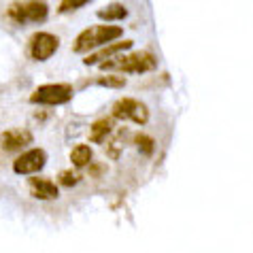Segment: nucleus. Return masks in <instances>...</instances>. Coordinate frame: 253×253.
Returning <instances> with one entry per match:
<instances>
[{
  "instance_id": "423d86ee",
  "label": "nucleus",
  "mask_w": 253,
  "mask_h": 253,
  "mask_svg": "<svg viewBox=\"0 0 253 253\" xmlns=\"http://www.w3.org/2000/svg\"><path fill=\"white\" fill-rule=\"evenodd\" d=\"M58 47H60V41H58L55 34H51V32H37V34H32L28 53H30V58H34V60L45 62V60L51 58L55 51H58Z\"/></svg>"
},
{
  "instance_id": "0eeeda50",
  "label": "nucleus",
  "mask_w": 253,
  "mask_h": 253,
  "mask_svg": "<svg viewBox=\"0 0 253 253\" xmlns=\"http://www.w3.org/2000/svg\"><path fill=\"white\" fill-rule=\"evenodd\" d=\"M45 162H47V156L43 149H30V151H24L13 162V170L17 174H32V172L43 170Z\"/></svg>"
},
{
  "instance_id": "39448f33",
  "label": "nucleus",
  "mask_w": 253,
  "mask_h": 253,
  "mask_svg": "<svg viewBox=\"0 0 253 253\" xmlns=\"http://www.w3.org/2000/svg\"><path fill=\"white\" fill-rule=\"evenodd\" d=\"M113 117L130 119V122L143 126V124L149 122V109H147L140 100H134V98H122V100L115 102V107H113Z\"/></svg>"
},
{
  "instance_id": "20e7f679",
  "label": "nucleus",
  "mask_w": 253,
  "mask_h": 253,
  "mask_svg": "<svg viewBox=\"0 0 253 253\" xmlns=\"http://www.w3.org/2000/svg\"><path fill=\"white\" fill-rule=\"evenodd\" d=\"M49 15L45 2H15L9 6V17L19 24H41Z\"/></svg>"
},
{
  "instance_id": "6e6552de",
  "label": "nucleus",
  "mask_w": 253,
  "mask_h": 253,
  "mask_svg": "<svg viewBox=\"0 0 253 253\" xmlns=\"http://www.w3.org/2000/svg\"><path fill=\"white\" fill-rule=\"evenodd\" d=\"M32 143V134L24 128H15V130H6L2 136H0V147L9 153L22 151L24 147H28Z\"/></svg>"
},
{
  "instance_id": "7ed1b4c3",
  "label": "nucleus",
  "mask_w": 253,
  "mask_h": 253,
  "mask_svg": "<svg viewBox=\"0 0 253 253\" xmlns=\"http://www.w3.org/2000/svg\"><path fill=\"white\" fill-rule=\"evenodd\" d=\"M70 98H73V87L68 83H49V85H41L32 94L30 102L43 104V107H60V104L68 102Z\"/></svg>"
},
{
  "instance_id": "f257e3e1",
  "label": "nucleus",
  "mask_w": 253,
  "mask_h": 253,
  "mask_svg": "<svg viewBox=\"0 0 253 253\" xmlns=\"http://www.w3.org/2000/svg\"><path fill=\"white\" fill-rule=\"evenodd\" d=\"M156 55L151 51H134V53H124L117 58H111L107 62H102L100 68L102 70H119V73H134V75H143V73H151L156 68Z\"/></svg>"
},
{
  "instance_id": "f03ea898",
  "label": "nucleus",
  "mask_w": 253,
  "mask_h": 253,
  "mask_svg": "<svg viewBox=\"0 0 253 253\" xmlns=\"http://www.w3.org/2000/svg\"><path fill=\"white\" fill-rule=\"evenodd\" d=\"M124 34V30L119 26L113 24H104V26H89L85 28L79 37L75 39L73 49L77 53H87L89 49H96V47H102L111 43V41H117L119 37Z\"/></svg>"
},
{
  "instance_id": "2eb2a0df",
  "label": "nucleus",
  "mask_w": 253,
  "mask_h": 253,
  "mask_svg": "<svg viewBox=\"0 0 253 253\" xmlns=\"http://www.w3.org/2000/svg\"><path fill=\"white\" fill-rule=\"evenodd\" d=\"M124 83H126V79L119 75H109V77H100V79H98V85H104V87H122Z\"/></svg>"
},
{
  "instance_id": "9b49d317",
  "label": "nucleus",
  "mask_w": 253,
  "mask_h": 253,
  "mask_svg": "<svg viewBox=\"0 0 253 253\" xmlns=\"http://www.w3.org/2000/svg\"><path fill=\"white\" fill-rule=\"evenodd\" d=\"M115 128V122L111 117H104V119H98V122L92 124V130H89V138L92 143H104L109 138V134L113 132Z\"/></svg>"
},
{
  "instance_id": "9d476101",
  "label": "nucleus",
  "mask_w": 253,
  "mask_h": 253,
  "mask_svg": "<svg viewBox=\"0 0 253 253\" xmlns=\"http://www.w3.org/2000/svg\"><path fill=\"white\" fill-rule=\"evenodd\" d=\"M130 47H132V41H119V43H115V45L100 49V51L94 53V55H87L85 64H98V62H107L109 58H113V55L122 53V51H126V49H130Z\"/></svg>"
},
{
  "instance_id": "1a4fd4ad",
  "label": "nucleus",
  "mask_w": 253,
  "mask_h": 253,
  "mask_svg": "<svg viewBox=\"0 0 253 253\" xmlns=\"http://www.w3.org/2000/svg\"><path fill=\"white\" fill-rule=\"evenodd\" d=\"M30 194L34 196V198H39V200H53V198H58L60 189H58V185H55L53 181L32 177L30 179Z\"/></svg>"
},
{
  "instance_id": "4468645a",
  "label": "nucleus",
  "mask_w": 253,
  "mask_h": 253,
  "mask_svg": "<svg viewBox=\"0 0 253 253\" xmlns=\"http://www.w3.org/2000/svg\"><path fill=\"white\" fill-rule=\"evenodd\" d=\"M134 143H136L138 151L143 153V156H151V151H153V138H151V136H147V134H136V136H134Z\"/></svg>"
},
{
  "instance_id": "f3484780",
  "label": "nucleus",
  "mask_w": 253,
  "mask_h": 253,
  "mask_svg": "<svg viewBox=\"0 0 253 253\" xmlns=\"http://www.w3.org/2000/svg\"><path fill=\"white\" fill-rule=\"evenodd\" d=\"M87 0H68V2H62L60 4V11L62 13H68V11H75V9H81V6H85Z\"/></svg>"
},
{
  "instance_id": "ddd939ff",
  "label": "nucleus",
  "mask_w": 253,
  "mask_h": 253,
  "mask_svg": "<svg viewBox=\"0 0 253 253\" xmlns=\"http://www.w3.org/2000/svg\"><path fill=\"white\" fill-rule=\"evenodd\" d=\"M70 162H73V166H77V168L87 166L89 162H92V149H89L87 145H77L75 149L70 151Z\"/></svg>"
},
{
  "instance_id": "f8f14e48",
  "label": "nucleus",
  "mask_w": 253,
  "mask_h": 253,
  "mask_svg": "<svg viewBox=\"0 0 253 253\" xmlns=\"http://www.w3.org/2000/svg\"><path fill=\"white\" fill-rule=\"evenodd\" d=\"M126 15H128V9H126L124 4H119V2H111V4L104 6V9L98 11V17L107 19V22H113V19H124Z\"/></svg>"
},
{
  "instance_id": "dca6fc26",
  "label": "nucleus",
  "mask_w": 253,
  "mask_h": 253,
  "mask_svg": "<svg viewBox=\"0 0 253 253\" xmlns=\"http://www.w3.org/2000/svg\"><path fill=\"white\" fill-rule=\"evenodd\" d=\"M79 174L77 172H73V170H64V172H60V177H58V181H60V185H64V187H73V185H77L79 183Z\"/></svg>"
}]
</instances>
